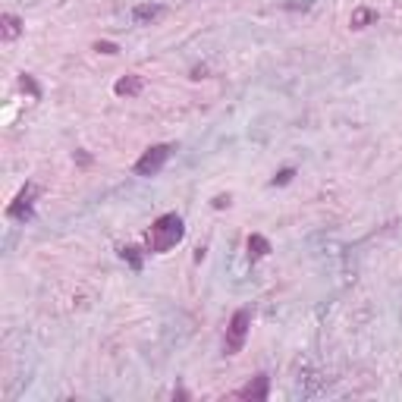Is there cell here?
I'll return each instance as SVG.
<instances>
[{"label": "cell", "mask_w": 402, "mask_h": 402, "mask_svg": "<svg viewBox=\"0 0 402 402\" xmlns=\"http://www.w3.org/2000/svg\"><path fill=\"white\" fill-rule=\"evenodd\" d=\"M249 327H252V311H249V308H239V311L230 318V324H226L223 355H236V352H242L245 339H249Z\"/></svg>", "instance_id": "2"}, {"label": "cell", "mask_w": 402, "mask_h": 402, "mask_svg": "<svg viewBox=\"0 0 402 402\" xmlns=\"http://www.w3.org/2000/svg\"><path fill=\"white\" fill-rule=\"evenodd\" d=\"M19 85H22V91H29V95L35 98V100H41V85H38L35 79L29 76V72H22V76H19Z\"/></svg>", "instance_id": "12"}, {"label": "cell", "mask_w": 402, "mask_h": 402, "mask_svg": "<svg viewBox=\"0 0 402 402\" xmlns=\"http://www.w3.org/2000/svg\"><path fill=\"white\" fill-rule=\"evenodd\" d=\"M170 154H173V145H151V148L136 160V167H132V170H136V176L151 179V176H157V173L167 167Z\"/></svg>", "instance_id": "3"}, {"label": "cell", "mask_w": 402, "mask_h": 402, "mask_svg": "<svg viewBox=\"0 0 402 402\" xmlns=\"http://www.w3.org/2000/svg\"><path fill=\"white\" fill-rule=\"evenodd\" d=\"M95 51H98V53H117L119 48H117L113 41H95Z\"/></svg>", "instance_id": "14"}, {"label": "cell", "mask_w": 402, "mask_h": 402, "mask_svg": "<svg viewBox=\"0 0 402 402\" xmlns=\"http://www.w3.org/2000/svg\"><path fill=\"white\" fill-rule=\"evenodd\" d=\"M186 236V223L179 214H160L151 223V230L145 233V252L151 254H167L173 245H179Z\"/></svg>", "instance_id": "1"}, {"label": "cell", "mask_w": 402, "mask_h": 402, "mask_svg": "<svg viewBox=\"0 0 402 402\" xmlns=\"http://www.w3.org/2000/svg\"><path fill=\"white\" fill-rule=\"evenodd\" d=\"M371 22H377V10H371V6H358V10L352 13V19H349V25L355 32L358 29H368Z\"/></svg>", "instance_id": "10"}, {"label": "cell", "mask_w": 402, "mask_h": 402, "mask_svg": "<svg viewBox=\"0 0 402 402\" xmlns=\"http://www.w3.org/2000/svg\"><path fill=\"white\" fill-rule=\"evenodd\" d=\"M292 176H296V170H292V167H286V170H280L277 176L271 179V186H286V183H290Z\"/></svg>", "instance_id": "13"}, {"label": "cell", "mask_w": 402, "mask_h": 402, "mask_svg": "<svg viewBox=\"0 0 402 402\" xmlns=\"http://www.w3.org/2000/svg\"><path fill=\"white\" fill-rule=\"evenodd\" d=\"M214 207H217V211L220 207H230V195H217L214 198Z\"/></svg>", "instance_id": "15"}, {"label": "cell", "mask_w": 402, "mask_h": 402, "mask_svg": "<svg viewBox=\"0 0 402 402\" xmlns=\"http://www.w3.org/2000/svg\"><path fill=\"white\" fill-rule=\"evenodd\" d=\"M245 252H249V261H261L267 258L273 249H271V239L261 236V233H252L249 239H245Z\"/></svg>", "instance_id": "7"}, {"label": "cell", "mask_w": 402, "mask_h": 402, "mask_svg": "<svg viewBox=\"0 0 402 402\" xmlns=\"http://www.w3.org/2000/svg\"><path fill=\"white\" fill-rule=\"evenodd\" d=\"M22 19L16 16V13H4V16H0V38H4V41H16L19 35H22Z\"/></svg>", "instance_id": "8"}, {"label": "cell", "mask_w": 402, "mask_h": 402, "mask_svg": "<svg viewBox=\"0 0 402 402\" xmlns=\"http://www.w3.org/2000/svg\"><path fill=\"white\" fill-rule=\"evenodd\" d=\"M35 198H38V186H35V183H25L22 192L13 198L10 207H6V217H10V220H19V223L32 220V217H35Z\"/></svg>", "instance_id": "4"}, {"label": "cell", "mask_w": 402, "mask_h": 402, "mask_svg": "<svg viewBox=\"0 0 402 402\" xmlns=\"http://www.w3.org/2000/svg\"><path fill=\"white\" fill-rule=\"evenodd\" d=\"M167 16V6L164 4H136L132 6V22L136 25H154L157 19Z\"/></svg>", "instance_id": "6"}, {"label": "cell", "mask_w": 402, "mask_h": 402, "mask_svg": "<svg viewBox=\"0 0 402 402\" xmlns=\"http://www.w3.org/2000/svg\"><path fill=\"white\" fill-rule=\"evenodd\" d=\"M142 89H145L142 76H123L117 85H113V91H117L119 98H138L142 95Z\"/></svg>", "instance_id": "9"}, {"label": "cell", "mask_w": 402, "mask_h": 402, "mask_svg": "<svg viewBox=\"0 0 402 402\" xmlns=\"http://www.w3.org/2000/svg\"><path fill=\"white\" fill-rule=\"evenodd\" d=\"M119 258L129 261L132 271H142V249H136V245H123V249H119Z\"/></svg>", "instance_id": "11"}, {"label": "cell", "mask_w": 402, "mask_h": 402, "mask_svg": "<svg viewBox=\"0 0 402 402\" xmlns=\"http://www.w3.org/2000/svg\"><path fill=\"white\" fill-rule=\"evenodd\" d=\"M267 393H271V377H267V374H258V377H252L245 387H239V390H236V399L264 402Z\"/></svg>", "instance_id": "5"}]
</instances>
